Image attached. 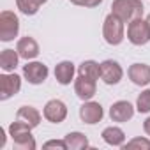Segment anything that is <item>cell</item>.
I'll return each mask as SVG.
<instances>
[{
    "label": "cell",
    "instance_id": "1",
    "mask_svg": "<svg viewBox=\"0 0 150 150\" xmlns=\"http://www.w3.org/2000/svg\"><path fill=\"white\" fill-rule=\"evenodd\" d=\"M9 136H11L16 150H35V146H37L35 139L32 136V129L20 120L13 122L9 125Z\"/></svg>",
    "mask_w": 150,
    "mask_h": 150
},
{
    "label": "cell",
    "instance_id": "2",
    "mask_svg": "<svg viewBox=\"0 0 150 150\" xmlns=\"http://www.w3.org/2000/svg\"><path fill=\"white\" fill-rule=\"evenodd\" d=\"M143 2L141 0H113L111 4V13L120 18L124 23H129L136 18L143 16Z\"/></svg>",
    "mask_w": 150,
    "mask_h": 150
},
{
    "label": "cell",
    "instance_id": "3",
    "mask_svg": "<svg viewBox=\"0 0 150 150\" xmlns=\"http://www.w3.org/2000/svg\"><path fill=\"white\" fill-rule=\"evenodd\" d=\"M103 37L110 46H118L122 44L124 37H125V30H124V21L120 18H117L113 13H110L104 18L103 23Z\"/></svg>",
    "mask_w": 150,
    "mask_h": 150
},
{
    "label": "cell",
    "instance_id": "4",
    "mask_svg": "<svg viewBox=\"0 0 150 150\" xmlns=\"http://www.w3.org/2000/svg\"><path fill=\"white\" fill-rule=\"evenodd\" d=\"M20 34V18L13 11H2L0 13V41L11 42Z\"/></svg>",
    "mask_w": 150,
    "mask_h": 150
},
{
    "label": "cell",
    "instance_id": "5",
    "mask_svg": "<svg viewBox=\"0 0 150 150\" xmlns=\"http://www.w3.org/2000/svg\"><path fill=\"white\" fill-rule=\"evenodd\" d=\"M127 39L134 46H145L150 41V30H148L146 20L136 18V20L129 21V25H127Z\"/></svg>",
    "mask_w": 150,
    "mask_h": 150
},
{
    "label": "cell",
    "instance_id": "6",
    "mask_svg": "<svg viewBox=\"0 0 150 150\" xmlns=\"http://www.w3.org/2000/svg\"><path fill=\"white\" fill-rule=\"evenodd\" d=\"M21 90V76L16 72L0 74V101H7Z\"/></svg>",
    "mask_w": 150,
    "mask_h": 150
},
{
    "label": "cell",
    "instance_id": "7",
    "mask_svg": "<svg viewBox=\"0 0 150 150\" xmlns=\"http://www.w3.org/2000/svg\"><path fill=\"white\" fill-rule=\"evenodd\" d=\"M48 65L42 62H27V65H23V78L30 83V85H42L48 78Z\"/></svg>",
    "mask_w": 150,
    "mask_h": 150
},
{
    "label": "cell",
    "instance_id": "8",
    "mask_svg": "<svg viewBox=\"0 0 150 150\" xmlns=\"http://www.w3.org/2000/svg\"><path fill=\"white\" fill-rule=\"evenodd\" d=\"M42 117L51 124H62L67 118V106L60 99H51L44 104Z\"/></svg>",
    "mask_w": 150,
    "mask_h": 150
},
{
    "label": "cell",
    "instance_id": "9",
    "mask_svg": "<svg viewBox=\"0 0 150 150\" xmlns=\"http://www.w3.org/2000/svg\"><path fill=\"white\" fill-rule=\"evenodd\" d=\"M124 76V69L117 60L101 62V80L106 85H118Z\"/></svg>",
    "mask_w": 150,
    "mask_h": 150
},
{
    "label": "cell",
    "instance_id": "10",
    "mask_svg": "<svg viewBox=\"0 0 150 150\" xmlns=\"http://www.w3.org/2000/svg\"><path fill=\"white\" fill-rule=\"evenodd\" d=\"M103 117H104V110L96 101H83V104L80 106V118L88 125L99 124Z\"/></svg>",
    "mask_w": 150,
    "mask_h": 150
},
{
    "label": "cell",
    "instance_id": "11",
    "mask_svg": "<svg viewBox=\"0 0 150 150\" xmlns=\"http://www.w3.org/2000/svg\"><path fill=\"white\" fill-rule=\"evenodd\" d=\"M96 92H97V80L78 74V78L74 80V94L78 96V99L90 101L96 96Z\"/></svg>",
    "mask_w": 150,
    "mask_h": 150
},
{
    "label": "cell",
    "instance_id": "12",
    "mask_svg": "<svg viewBox=\"0 0 150 150\" xmlns=\"http://www.w3.org/2000/svg\"><path fill=\"white\" fill-rule=\"evenodd\" d=\"M132 117H134V106L129 101H117L110 108V118L113 122L124 124V122H129Z\"/></svg>",
    "mask_w": 150,
    "mask_h": 150
},
{
    "label": "cell",
    "instance_id": "13",
    "mask_svg": "<svg viewBox=\"0 0 150 150\" xmlns=\"http://www.w3.org/2000/svg\"><path fill=\"white\" fill-rule=\"evenodd\" d=\"M127 76L129 80L138 85V87H146L150 85V65L146 64H132L129 69H127Z\"/></svg>",
    "mask_w": 150,
    "mask_h": 150
},
{
    "label": "cell",
    "instance_id": "14",
    "mask_svg": "<svg viewBox=\"0 0 150 150\" xmlns=\"http://www.w3.org/2000/svg\"><path fill=\"white\" fill-rule=\"evenodd\" d=\"M16 51L20 53V57L23 58V60H34L37 55H39V44H37V41L34 39V37H30V35H25V37H21V39H18V42H16Z\"/></svg>",
    "mask_w": 150,
    "mask_h": 150
},
{
    "label": "cell",
    "instance_id": "15",
    "mask_svg": "<svg viewBox=\"0 0 150 150\" xmlns=\"http://www.w3.org/2000/svg\"><path fill=\"white\" fill-rule=\"evenodd\" d=\"M74 72L76 67L71 60H62L55 65V78L60 85H71V81H74Z\"/></svg>",
    "mask_w": 150,
    "mask_h": 150
},
{
    "label": "cell",
    "instance_id": "16",
    "mask_svg": "<svg viewBox=\"0 0 150 150\" xmlns=\"http://www.w3.org/2000/svg\"><path fill=\"white\" fill-rule=\"evenodd\" d=\"M16 120L27 124L30 129H35L41 124V113L34 108V106H21L16 111Z\"/></svg>",
    "mask_w": 150,
    "mask_h": 150
},
{
    "label": "cell",
    "instance_id": "17",
    "mask_svg": "<svg viewBox=\"0 0 150 150\" xmlns=\"http://www.w3.org/2000/svg\"><path fill=\"white\" fill-rule=\"evenodd\" d=\"M101 136H103L104 143H108L110 146H124V143H125V132L117 125L106 127Z\"/></svg>",
    "mask_w": 150,
    "mask_h": 150
},
{
    "label": "cell",
    "instance_id": "18",
    "mask_svg": "<svg viewBox=\"0 0 150 150\" xmlns=\"http://www.w3.org/2000/svg\"><path fill=\"white\" fill-rule=\"evenodd\" d=\"M20 53L14 51V50H2L0 53V67H2L4 72H14V69L18 67V62H20Z\"/></svg>",
    "mask_w": 150,
    "mask_h": 150
},
{
    "label": "cell",
    "instance_id": "19",
    "mask_svg": "<svg viewBox=\"0 0 150 150\" xmlns=\"http://www.w3.org/2000/svg\"><path fill=\"white\" fill-rule=\"evenodd\" d=\"M64 139L67 143V150H83V148H88V145H90L88 138L83 132H78V131L67 132Z\"/></svg>",
    "mask_w": 150,
    "mask_h": 150
},
{
    "label": "cell",
    "instance_id": "20",
    "mask_svg": "<svg viewBox=\"0 0 150 150\" xmlns=\"http://www.w3.org/2000/svg\"><path fill=\"white\" fill-rule=\"evenodd\" d=\"M78 74L92 80H99L101 78V64H97L96 60H83L78 65Z\"/></svg>",
    "mask_w": 150,
    "mask_h": 150
},
{
    "label": "cell",
    "instance_id": "21",
    "mask_svg": "<svg viewBox=\"0 0 150 150\" xmlns=\"http://www.w3.org/2000/svg\"><path fill=\"white\" fill-rule=\"evenodd\" d=\"M16 7L20 9V13H23L25 16H34L39 13V6L34 0H16Z\"/></svg>",
    "mask_w": 150,
    "mask_h": 150
},
{
    "label": "cell",
    "instance_id": "22",
    "mask_svg": "<svg viewBox=\"0 0 150 150\" xmlns=\"http://www.w3.org/2000/svg\"><path fill=\"white\" fill-rule=\"evenodd\" d=\"M136 110L139 113H150V88L143 90L136 99Z\"/></svg>",
    "mask_w": 150,
    "mask_h": 150
},
{
    "label": "cell",
    "instance_id": "23",
    "mask_svg": "<svg viewBox=\"0 0 150 150\" xmlns=\"http://www.w3.org/2000/svg\"><path fill=\"white\" fill-rule=\"evenodd\" d=\"M124 150H131V148H139V150H148L150 148V139L148 138H132L131 141H127V143H124V146H122Z\"/></svg>",
    "mask_w": 150,
    "mask_h": 150
},
{
    "label": "cell",
    "instance_id": "24",
    "mask_svg": "<svg viewBox=\"0 0 150 150\" xmlns=\"http://www.w3.org/2000/svg\"><path fill=\"white\" fill-rule=\"evenodd\" d=\"M69 2L80 7H97L103 4V0H69Z\"/></svg>",
    "mask_w": 150,
    "mask_h": 150
},
{
    "label": "cell",
    "instance_id": "25",
    "mask_svg": "<svg viewBox=\"0 0 150 150\" xmlns=\"http://www.w3.org/2000/svg\"><path fill=\"white\" fill-rule=\"evenodd\" d=\"M44 148H62V150H67V143L65 139H50L42 145Z\"/></svg>",
    "mask_w": 150,
    "mask_h": 150
},
{
    "label": "cell",
    "instance_id": "26",
    "mask_svg": "<svg viewBox=\"0 0 150 150\" xmlns=\"http://www.w3.org/2000/svg\"><path fill=\"white\" fill-rule=\"evenodd\" d=\"M143 131H145V134L150 138V117H148V118L143 122Z\"/></svg>",
    "mask_w": 150,
    "mask_h": 150
},
{
    "label": "cell",
    "instance_id": "27",
    "mask_svg": "<svg viewBox=\"0 0 150 150\" xmlns=\"http://www.w3.org/2000/svg\"><path fill=\"white\" fill-rule=\"evenodd\" d=\"M6 146V134H4V131L0 129V148H4Z\"/></svg>",
    "mask_w": 150,
    "mask_h": 150
},
{
    "label": "cell",
    "instance_id": "28",
    "mask_svg": "<svg viewBox=\"0 0 150 150\" xmlns=\"http://www.w3.org/2000/svg\"><path fill=\"white\" fill-rule=\"evenodd\" d=\"M34 2H35V4H37L39 7H41V6H44V4L48 2V0H34Z\"/></svg>",
    "mask_w": 150,
    "mask_h": 150
},
{
    "label": "cell",
    "instance_id": "29",
    "mask_svg": "<svg viewBox=\"0 0 150 150\" xmlns=\"http://www.w3.org/2000/svg\"><path fill=\"white\" fill-rule=\"evenodd\" d=\"M146 25H148V30H150V14L146 16Z\"/></svg>",
    "mask_w": 150,
    "mask_h": 150
}]
</instances>
